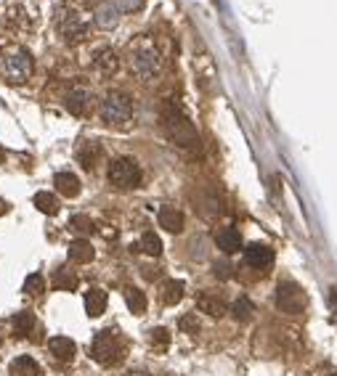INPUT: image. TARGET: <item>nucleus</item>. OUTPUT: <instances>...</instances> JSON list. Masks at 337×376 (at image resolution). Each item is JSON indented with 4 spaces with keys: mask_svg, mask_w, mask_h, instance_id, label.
Masks as SVG:
<instances>
[{
    "mask_svg": "<svg viewBox=\"0 0 337 376\" xmlns=\"http://www.w3.org/2000/svg\"><path fill=\"white\" fill-rule=\"evenodd\" d=\"M109 183L120 191H128V188H135L141 183V167L133 157H120L109 164Z\"/></svg>",
    "mask_w": 337,
    "mask_h": 376,
    "instance_id": "nucleus-5",
    "label": "nucleus"
},
{
    "mask_svg": "<svg viewBox=\"0 0 337 376\" xmlns=\"http://www.w3.org/2000/svg\"><path fill=\"white\" fill-rule=\"evenodd\" d=\"M197 308L204 310L207 315H216V318H220V315L226 313V302H223L220 297H216V295H200V297H197Z\"/></svg>",
    "mask_w": 337,
    "mask_h": 376,
    "instance_id": "nucleus-20",
    "label": "nucleus"
},
{
    "mask_svg": "<svg viewBox=\"0 0 337 376\" xmlns=\"http://www.w3.org/2000/svg\"><path fill=\"white\" fill-rule=\"evenodd\" d=\"M181 299H184V281L170 279V281L162 283V302L165 305H178Z\"/></svg>",
    "mask_w": 337,
    "mask_h": 376,
    "instance_id": "nucleus-24",
    "label": "nucleus"
},
{
    "mask_svg": "<svg viewBox=\"0 0 337 376\" xmlns=\"http://www.w3.org/2000/svg\"><path fill=\"white\" fill-rule=\"evenodd\" d=\"M54 286L56 289H75V286H77V279H75V276H69L67 270L61 268V270H56Z\"/></svg>",
    "mask_w": 337,
    "mask_h": 376,
    "instance_id": "nucleus-32",
    "label": "nucleus"
},
{
    "mask_svg": "<svg viewBox=\"0 0 337 376\" xmlns=\"http://www.w3.org/2000/svg\"><path fill=\"white\" fill-rule=\"evenodd\" d=\"M104 310H107V292H104V289H91V292L85 295V313H88L91 318H98Z\"/></svg>",
    "mask_w": 337,
    "mask_h": 376,
    "instance_id": "nucleus-19",
    "label": "nucleus"
},
{
    "mask_svg": "<svg viewBox=\"0 0 337 376\" xmlns=\"http://www.w3.org/2000/svg\"><path fill=\"white\" fill-rule=\"evenodd\" d=\"M149 342H151V347L157 350V352H165L167 345H170V331L167 329H151V334H149Z\"/></svg>",
    "mask_w": 337,
    "mask_h": 376,
    "instance_id": "nucleus-29",
    "label": "nucleus"
},
{
    "mask_svg": "<svg viewBox=\"0 0 337 376\" xmlns=\"http://www.w3.org/2000/svg\"><path fill=\"white\" fill-rule=\"evenodd\" d=\"M216 244L220 252L234 255V252H239V246H242V236H239V230L237 228H220L216 236Z\"/></svg>",
    "mask_w": 337,
    "mask_h": 376,
    "instance_id": "nucleus-17",
    "label": "nucleus"
},
{
    "mask_svg": "<svg viewBox=\"0 0 337 376\" xmlns=\"http://www.w3.org/2000/svg\"><path fill=\"white\" fill-rule=\"evenodd\" d=\"M32 326H35V315L29 310H22L19 315H14V331L19 336H27L32 331Z\"/></svg>",
    "mask_w": 337,
    "mask_h": 376,
    "instance_id": "nucleus-27",
    "label": "nucleus"
},
{
    "mask_svg": "<svg viewBox=\"0 0 337 376\" xmlns=\"http://www.w3.org/2000/svg\"><path fill=\"white\" fill-rule=\"evenodd\" d=\"M91 355H93V361L101 363V366H114V363H120L122 355H125V342H122L112 329H101V331L93 336Z\"/></svg>",
    "mask_w": 337,
    "mask_h": 376,
    "instance_id": "nucleus-3",
    "label": "nucleus"
},
{
    "mask_svg": "<svg viewBox=\"0 0 337 376\" xmlns=\"http://www.w3.org/2000/svg\"><path fill=\"white\" fill-rule=\"evenodd\" d=\"M48 350L54 352L56 361H61V363H69L75 358V352H77L75 342H72L69 336H51V339H48Z\"/></svg>",
    "mask_w": 337,
    "mask_h": 376,
    "instance_id": "nucleus-15",
    "label": "nucleus"
},
{
    "mask_svg": "<svg viewBox=\"0 0 337 376\" xmlns=\"http://www.w3.org/2000/svg\"><path fill=\"white\" fill-rule=\"evenodd\" d=\"M216 276H218V279H229V276H231V265H229V263H218V265H216Z\"/></svg>",
    "mask_w": 337,
    "mask_h": 376,
    "instance_id": "nucleus-35",
    "label": "nucleus"
},
{
    "mask_svg": "<svg viewBox=\"0 0 337 376\" xmlns=\"http://www.w3.org/2000/svg\"><path fill=\"white\" fill-rule=\"evenodd\" d=\"M11 374L14 376H40V366L35 363V358L29 355H22L11 363Z\"/></svg>",
    "mask_w": 337,
    "mask_h": 376,
    "instance_id": "nucleus-23",
    "label": "nucleus"
},
{
    "mask_svg": "<svg viewBox=\"0 0 337 376\" xmlns=\"http://www.w3.org/2000/svg\"><path fill=\"white\" fill-rule=\"evenodd\" d=\"M125 376H151V374H147V371H128Z\"/></svg>",
    "mask_w": 337,
    "mask_h": 376,
    "instance_id": "nucleus-36",
    "label": "nucleus"
},
{
    "mask_svg": "<svg viewBox=\"0 0 337 376\" xmlns=\"http://www.w3.org/2000/svg\"><path fill=\"white\" fill-rule=\"evenodd\" d=\"M56 32L61 35L64 42L75 45V42H80L85 38V24H82V19L77 16V11L59 8V14H56Z\"/></svg>",
    "mask_w": 337,
    "mask_h": 376,
    "instance_id": "nucleus-7",
    "label": "nucleus"
},
{
    "mask_svg": "<svg viewBox=\"0 0 337 376\" xmlns=\"http://www.w3.org/2000/svg\"><path fill=\"white\" fill-rule=\"evenodd\" d=\"M332 376H337V374H332Z\"/></svg>",
    "mask_w": 337,
    "mask_h": 376,
    "instance_id": "nucleus-39",
    "label": "nucleus"
},
{
    "mask_svg": "<svg viewBox=\"0 0 337 376\" xmlns=\"http://www.w3.org/2000/svg\"><path fill=\"white\" fill-rule=\"evenodd\" d=\"M178 326H181V331H186V334H194V331H200V321H197V315H184Z\"/></svg>",
    "mask_w": 337,
    "mask_h": 376,
    "instance_id": "nucleus-34",
    "label": "nucleus"
},
{
    "mask_svg": "<svg viewBox=\"0 0 337 376\" xmlns=\"http://www.w3.org/2000/svg\"><path fill=\"white\" fill-rule=\"evenodd\" d=\"M3 24L11 29V32H27V29H32V16H29V11L24 8V6L14 3V6H8V8H6Z\"/></svg>",
    "mask_w": 337,
    "mask_h": 376,
    "instance_id": "nucleus-9",
    "label": "nucleus"
},
{
    "mask_svg": "<svg viewBox=\"0 0 337 376\" xmlns=\"http://www.w3.org/2000/svg\"><path fill=\"white\" fill-rule=\"evenodd\" d=\"M93 22H96V24H98L101 29L117 27V22H120V8H117V6L112 3V0H107V3H101V6L96 8Z\"/></svg>",
    "mask_w": 337,
    "mask_h": 376,
    "instance_id": "nucleus-14",
    "label": "nucleus"
},
{
    "mask_svg": "<svg viewBox=\"0 0 337 376\" xmlns=\"http://www.w3.org/2000/svg\"><path fill=\"white\" fill-rule=\"evenodd\" d=\"M101 143L98 141H82L80 148H77V162H80L85 170H93L98 159H101Z\"/></svg>",
    "mask_w": 337,
    "mask_h": 376,
    "instance_id": "nucleus-16",
    "label": "nucleus"
},
{
    "mask_svg": "<svg viewBox=\"0 0 337 376\" xmlns=\"http://www.w3.org/2000/svg\"><path fill=\"white\" fill-rule=\"evenodd\" d=\"M162 127H165V133H167V138L173 143H178V146L184 148L197 146V141H200V135L194 130L191 120L178 107H173V104H165L162 107Z\"/></svg>",
    "mask_w": 337,
    "mask_h": 376,
    "instance_id": "nucleus-2",
    "label": "nucleus"
},
{
    "mask_svg": "<svg viewBox=\"0 0 337 376\" xmlns=\"http://www.w3.org/2000/svg\"><path fill=\"white\" fill-rule=\"evenodd\" d=\"M54 186L59 194H64L69 199L80 194V180H77V175H72V173H56Z\"/></svg>",
    "mask_w": 337,
    "mask_h": 376,
    "instance_id": "nucleus-18",
    "label": "nucleus"
},
{
    "mask_svg": "<svg viewBox=\"0 0 337 376\" xmlns=\"http://www.w3.org/2000/svg\"><path fill=\"white\" fill-rule=\"evenodd\" d=\"M157 220H160L162 228L170 230V233H181L184 230V212L178 207H173V204H162Z\"/></svg>",
    "mask_w": 337,
    "mask_h": 376,
    "instance_id": "nucleus-12",
    "label": "nucleus"
},
{
    "mask_svg": "<svg viewBox=\"0 0 337 376\" xmlns=\"http://www.w3.org/2000/svg\"><path fill=\"white\" fill-rule=\"evenodd\" d=\"M306 292L297 286L295 281H282L279 283V289H276V308L282 310V313H290V315H295V313H303L306 310Z\"/></svg>",
    "mask_w": 337,
    "mask_h": 376,
    "instance_id": "nucleus-8",
    "label": "nucleus"
},
{
    "mask_svg": "<svg viewBox=\"0 0 337 376\" xmlns=\"http://www.w3.org/2000/svg\"><path fill=\"white\" fill-rule=\"evenodd\" d=\"M130 67H133V72L141 80H154V77L160 75V67H162L160 51H157L151 42L141 40L133 51H130Z\"/></svg>",
    "mask_w": 337,
    "mask_h": 376,
    "instance_id": "nucleus-4",
    "label": "nucleus"
},
{
    "mask_svg": "<svg viewBox=\"0 0 337 376\" xmlns=\"http://www.w3.org/2000/svg\"><path fill=\"white\" fill-rule=\"evenodd\" d=\"M125 302H128L130 313H135V315H144L147 313V297H144V292H138V289H125Z\"/></svg>",
    "mask_w": 337,
    "mask_h": 376,
    "instance_id": "nucleus-26",
    "label": "nucleus"
},
{
    "mask_svg": "<svg viewBox=\"0 0 337 376\" xmlns=\"http://www.w3.org/2000/svg\"><path fill=\"white\" fill-rule=\"evenodd\" d=\"M69 260H72V263H77V265L91 263V260H93V246H91V242L77 239V242L69 244Z\"/></svg>",
    "mask_w": 337,
    "mask_h": 376,
    "instance_id": "nucleus-21",
    "label": "nucleus"
},
{
    "mask_svg": "<svg viewBox=\"0 0 337 376\" xmlns=\"http://www.w3.org/2000/svg\"><path fill=\"white\" fill-rule=\"evenodd\" d=\"M244 260H247V265H250V268L263 270L274 263V249L266 246V244H250V246L244 249Z\"/></svg>",
    "mask_w": 337,
    "mask_h": 376,
    "instance_id": "nucleus-10",
    "label": "nucleus"
},
{
    "mask_svg": "<svg viewBox=\"0 0 337 376\" xmlns=\"http://www.w3.org/2000/svg\"><path fill=\"white\" fill-rule=\"evenodd\" d=\"M117 67H120V58H117V54H114L112 48H98L93 54V69L98 75L109 77V75L117 72Z\"/></svg>",
    "mask_w": 337,
    "mask_h": 376,
    "instance_id": "nucleus-13",
    "label": "nucleus"
},
{
    "mask_svg": "<svg viewBox=\"0 0 337 376\" xmlns=\"http://www.w3.org/2000/svg\"><path fill=\"white\" fill-rule=\"evenodd\" d=\"M3 212H8V202H0V215H3Z\"/></svg>",
    "mask_w": 337,
    "mask_h": 376,
    "instance_id": "nucleus-37",
    "label": "nucleus"
},
{
    "mask_svg": "<svg viewBox=\"0 0 337 376\" xmlns=\"http://www.w3.org/2000/svg\"><path fill=\"white\" fill-rule=\"evenodd\" d=\"M6 162V151H3V146H0V164Z\"/></svg>",
    "mask_w": 337,
    "mask_h": 376,
    "instance_id": "nucleus-38",
    "label": "nucleus"
},
{
    "mask_svg": "<svg viewBox=\"0 0 337 376\" xmlns=\"http://www.w3.org/2000/svg\"><path fill=\"white\" fill-rule=\"evenodd\" d=\"M234 318H237V321H250V318H253V302H250V299H247V297H239V299H237V302H234Z\"/></svg>",
    "mask_w": 337,
    "mask_h": 376,
    "instance_id": "nucleus-30",
    "label": "nucleus"
},
{
    "mask_svg": "<svg viewBox=\"0 0 337 376\" xmlns=\"http://www.w3.org/2000/svg\"><path fill=\"white\" fill-rule=\"evenodd\" d=\"M35 207L40 210L43 215H59V210H61V204H59V199H56L54 194H48V191H40V194H35Z\"/></svg>",
    "mask_w": 337,
    "mask_h": 376,
    "instance_id": "nucleus-22",
    "label": "nucleus"
},
{
    "mask_svg": "<svg viewBox=\"0 0 337 376\" xmlns=\"http://www.w3.org/2000/svg\"><path fill=\"white\" fill-rule=\"evenodd\" d=\"M133 114V104L130 98L120 91H109L104 98H101V117L109 122V125H125Z\"/></svg>",
    "mask_w": 337,
    "mask_h": 376,
    "instance_id": "nucleus-6",
    "label": "nucleus"
},
{
    "mask_svg": "<svg viewBox=\"0 0 337 376\" xmlns=\"http://www.w3.org/2000/svg\"><path fill=\"white\" fill-rule=\"evenodd\" d=\"M91 98H93V95L88 93L85 88H75V91H69L67 111L69 114H75V117H88V114H91Z\"/></svg>",
    "mask_w": 337,
    "mask_h": 376,
    "instance_id": "nucleus-11",
    "label": "nucleus"
},
{
    "mask_svg": "<svg viewBox=\"0 0 337 376\" xmlns=\"http://www.w3.org/2000/svg\"><path fill=\"white\" fill-rule=\"evenodd\" d=\"M43 289H45V279H43L40 273H32V276H27V281H24V292L32 297H40Z\"/></svg>",
    "mask_w": 337,
    "mask_h": 376,
    "instance_id": "nucleus-31",
    "label": "nucleus"
},
{
    "mask_svg": "<svg viewBox=\"0 0 337 376\" xmlns=\"http://www.w3.org/2000/svg\"><path fill=\"white\" fill-rule=\"evenodd\" d=\"M35 72V58L27 48H3L0 51V80L8 85L27 82Z\"/></svg>",
    "mask_w": 337,
    "mask_h": 376,
    "instance_id": "nucleus-1",
    "label": "nucleus"
},
{
    "mask_svg": "<svg viewBox=\"0 0 337 376\" xmlns=\"http://www.w3.org/2000/svg\"><path fill=\"white\" fill-rule=\"evenodd\" d=\"M114 6L120 8V14H133L144 8V0H114Z\"/></svg>",
    "mask_w": 337,
    "mask_h": 376,
    "instance_id": "nucleus-33",
    "label": "nucleus"
},
{
    "mask_svg": "<svg viewBox=\"0 0 337 376\" xmlns=\"http://www.w3.org/2000/svg\"><path fill=\"white\" fill-rule=\"evenodd\" d=\"M138 246H141V252H147L149 257H160L162 255V242H160V236H157L154 230H147V233L141 236Z\"/></svg>",
    "mask_w": 337,
    "mask_h": 376,
    "instance_id": "nucleus-25",
    "label": "nucleus"
},
{
    "mask_svg": "<svg viewBox=\"0 0 337 376\" xmlns=\"http://www.w3.org/2000/svg\"><path fill=\"white\" fill-rule=\"evenodd\" d=\"M69 228L75 230L77 236H91V233L96 230V226L88 215H75L72 220H69Z\"/></svg>",
    "mask_w": 337,
    "mask_h": 376,
    "instance_id": "nucleus-28",
    "label": "nucleus"
}]
</instances>
